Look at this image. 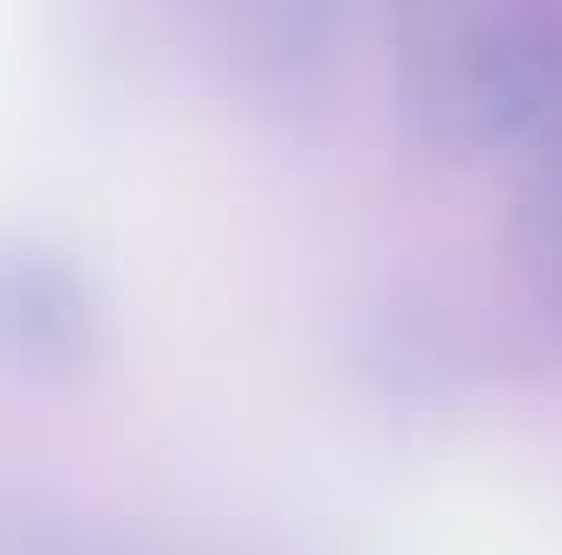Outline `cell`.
<instances>
[{
	"label": "cell",
	"instance_id": "1",
	"mask_svg": "<svg viewBox=\"0 0 562 555\" xmlns=\"http://www.w3.org/2000/svg\"><path fill=\"white\" fill-rule=\"evenodd\" d=\"M406 72L451 144L562 138V0H406Z\"/></svg>",
	"mask_w": 562,
	"mask_h": 555
},
{
	"label": "cell",
	"instance_id": "2",
	"mask_svg": "<svg viewBox=\"0 0 562 555\" xmlns=\"http://www.w3.org/2000/svg\"><path fill=\"white\" fill-rule=\"evenodd\" d=\"M537 216H543V262H550V275L562 287V138L550 144V183H543Z\"/></svg>",
	"mask_w": 562,
	"mask_h": 555
}]
</instances>
